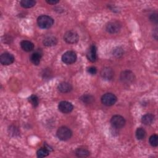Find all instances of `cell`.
I'll return each instance as SVG.
<instances>
[{
    "label": "cell",
    "instance_id": "obj_1",
    "mask_svg": "<svg viewBox=\"0 0 158 158\" xmlns=\"http://www.w3.org/2000/svg\"><path fill=\"white\" fill-rule=\"evenodd\" d=\"M37 23L40 28L46 29L50 28L53 25L54 20L51 17L46 15H43L38 18Z\"/></svg>",
    "mask_w": 158,
    "mask_h": 158
},
{
    "label": "cell",
    "instance_id": "obj_10",
    "mask_svg": "<svg viewBox=\"0 0 158 158\" xmlns=\"http://www.w3.org/2000/svg\"><path fill=\"white\" fill-rule=\"evenodd\" d=\"M106 29L110 33H116L120 30V25L117 22H110L106 25Z\"/></svg>",
    "mask_w": 158,
    "mask_h": 158
},
{
    "label": "cell",
    "instance_id": "obj_22",
    "mask_svg": "<svg viewBox=\"0 0 158 158\" xmlns=\"http://www.w3.org/2000/svg\"><path fill=\"white\" fill-rule=\"evenodd\" d=\"M112 54L113 55L116 57H121L123 54V49L120 47V46H117L116 48H115L114 49H113L112 51Z\"/></svg>",
    "mask_w": 158,
    "mask_h": 158
},
{
    "label": "cell",
    "instance_id": "obj_11",
    "mask_svg": "<svg viewBox=\"0 0 158 158\" xmlns=\"http://www.w3.org/2000/svg\"><path fill=\"white\" fill-rule=\"evenodd\" d=\"M101 75L104 79L110 80L114 77V71L110 67H104L101 71Z\"/></svg>",
    "mask_w": 158,
    "mask_h": 158
},
{
    "label": "cell",
    "instance_id": "obj_12",
    "mask_svg": "<svg viewBox=\"0 0 158 158\" xmlns=\"http://www.w3.org/2000/svg\"><path fill=\"white\" fill-rule=\"evenodd\" d=\"M87 58L91 62H95L96 60V48L94 45L91 46L89 48L87 54H86Z\"/></svg>",
    "mask_w": 158,
    "mask_h": 158
},
{
    "label": "cell",
    "instance_id": "obj_19",
    "mask_svg": "<svg viewBox=\"0 0 158 158\" xmlns=\"http://www.w3.org/2000/svg\"><path fill=\"white\" fill-rule=\"evenodd\" d=\"M36 4V1L33 0H22L20 1V5L24 8H30L33 7Z\"/></svg>",
    "mask_w": 158,
    "mask_h": 158
},
{
    "label": "cell",
    "instance_id": "obj_26",
    "mask_svg": "<svg viewBox=\"0 0 158 158\" xmlns=\"http://www.w3.org/2000/svg\"><path fill=\"white\" fill-rule=\"evenodd\" d=\"M87 71L91 75H95L96 73L97 70H96V68L94 67H90L88 69Z\"/></svg>",
    "mask_w": 158,
    "mask_h": 158
},
{
    "label": "cell",
    "instance_id": "obj_27",
    "mask_svg": "<svg viewBox=\"0 0 158 158\" xmlns=\"http://www.w3.org/2000/svg\"><path fill=\"white\" fill-rule=\"evenodd\" d=\"M150 20L154 22V23H157V14H152L150 16Z\"/></svg>",
    "mask_w": 158,
    "mask_h": 158
},
{
    "label": "cell",
    "instance_id": "obj_24",
    "mask_svg": "<svg viewBox=\"0 0 158 158\" xmlns=\"http://www.w3.org/2000/svg\"><path fill=\"white\" fill-rule=\"evenodd\" d=\"M149 143L153 147H156L158 145V136L156 135H152L149 138Z\"/></svg>",
    "mask_w": 158,
    "mask_h": 158
},
{
    "label": "cell",
    "instance_id": "obj_7",
    "mask_svg": "<svg viewBox=\"0 0 158 158\" xmlns=\"http://www.w3.org/2000/svg\"><path fill=\"white\" fill-rule=\"evenodd\" d=\"M64 40L69 44H73L77 43L78 41L79 37L78 34L72 30H70L67 31L64 36Z\"/></svg>",
    "mask_w": 158,
    "mask_h": 158
},
{
    "label": "cell",
    "instance_id": "obj_8",
    "mask_svg": "<svg viewBox=\"0 0 158 158\" xmlns=\"http://www.w3.org/2000/svg\"><path fill=\"white\" fill-rule=\"evenodd\" d=\"M14 61V56L9 52L2 53L0 56V62L2 65H10Z\"/></svg>",
    "mask_w": 158,
    "mask_h": 158
},
{
    "label": "cell",
    "instance_id": "obj_6",
    "mask_svg": "<svg viewBox=\"0 0 158 158\" xmlns=\"http://www.w3.org/2000/svg\"><path fill=\"white\" fill-rule=\"evenodd\" d=\"M101 101L102 103L105 106H110L116 102L117 98L112 93H106L102 96Z\"/></svg>",
    "mask_w": 158,
    "mask_h": 158
},
{
    "label": "cell",
    "instance_id": "obj_18",
    "mask_svg": "<svg viewBox=\"0 0 158 158\" xmlns=\"http://www.w3.org/2000/svg\"><path fill=\"white\" fill-rule=\"evenodd\" d=\"M75 154L80 157H86L89 154V152L85 148H78L75 151Z\"/></svg>",
    "mask_w": 158,
    "mask_h": 158
},
{
    "label": "cell",
    "instance_id": "obj_15",
    "mask_svg": "<svg viewBox=\"0 0 158 158\" xmlns=\"http://www.w3.org/2000/svg\"><path fill=\"white\" fill-rule=\"evenodd\" d=\"M42 54L40 51H36L31 54L30 56V60L34 65H38L40 63V60L41 59Z\"/></svg>",
    "mask_w": 158,
    "mask_h": 158
},
{
    "label": "cell",
    "instance_id": "obj_9",
    "mask_svg": "<svg viewBox=\"0 0 158 158\" xmlns=\"http://www.w3.org/2000/svg\"><path fill=\"white\" fill-rule=\"evenodd\" d=\"M59 110L62 113H69L73 110V105L67 101H61L58 105Z\"/></svg>",
    "mask_w": 158,
    "mask_h": 158
},
{
    "label": "cell",
    "instance_id": "obj_14",
    "mask_svg": "<svg viewBox=\"0 0 158 158\" xmlns=\"http://www.w3.org/2000/svg\"><path fill=\"white\" fill-rule=\"evenodd\" d=\"M20 46L22 49L26 52H30L34 48V44L31 41L28 40L22 41L20 43Z\"/></svg>",
    "mask_w": 158,
    "mask_h": 158
},
{
    "label": "cell",
    "instance_id": "obj_20",
    "mask_svg": "<svg viewBox=\"0 0 158 158\" xmlns=\"http://www.w3.org/2000/svg\"><path fill=\"white\" fill-rule=\"evenodd\" d=\"M49 150L47 149V148H41L38 151H37V153H36V155H37V157H40V158H41V157H46L49 155Z\"/></svg>",
    "mask_w": 158,
    "mask_h": 158
},
{
    "label": "cell",
    "instance_id": "obj_17",
    "mask_svg": "<svg viewBox=\"0 0 158 158\" xmlns=\"http://www.w3.org/2000/svg\"><path fill=\"white\" fill-rule=\"evenodd\" d=\"M154 118V116L152 114H147L143 116L141 118V122L144 125H151L153 122Z\"/></svg>",
    "mask_w": 158,
    "mask_h": 158
},
{
    "label": "cell",
    "instance_id": "obj_3",
    "mask_svg": "<svg viewBox=\"0 0 158 158\" xmlns=\"http://www.w3.org/2000/svg\"><path fill=\"white\" fill-rule=\"evenodd\" d=\"M120 80L123 83L130 84L135 80L134 73L130 70H125L120 74Z\"/></svg>",
    "mask_w": 158,
    "mask_h": 158
},
{
    "label": "cell",
    "instance_id": "obj_4",
    "mask_svg": "<svg viewBox=\"0 0 158 158\" xmlns=\"http://www.w3.org/2000/svg\"><path fill=\"white\" fill-rule=\"evenodd\" d=\"M112 126L115 128H121L125 124V118L119 115H114L110 120Z\"/></svg>",
    "mask_w": 158,
    "mask_h": 158
},
{
    "label": "cell",
    "instance_id": "obj_21",
    "mask_svg": "<svg viewBox=\"0 0 158 158\" xmlns=\"http://www.w3.org/2000/svg\"><path fill=\"white\" fill-rule=\"evenodd\" d=\"M146 136V131L143 128H138L136 131V137L138 139H143Z\"/></svg>",
    "mask_w": 158,
    "mask_h": 158
},
{
    "label": "cell",
    "instance_id": "obj_5",
    "mask_svg": "<svg viewBox=\"0 0 158 158\" xmlns=\"http://www.w3.org/2000/svg\"><path fill=\"white\" fill-rule=\"evenodd\" d=\"M77 60V55L75 52L69 51L65 52L62 56V60L67 64H71L74 63Z\"/></svg>",
    "mask_w": 158,
    "mask_h": 158
},
{
    "label": "cell",
    "instance_id": "obj_13",
    "mask_svg": "<svg viewBox=\"0 0 158 158\" xmlns=\"http://www.w3.org/2000/svg\"><path fill=\"white\" fill-rule=\"evenodd\" d=\"M57 38L52 35L47 36L43 40V44L46 46H52L57 44Z\"/></svg>",
    "mask_w": 158,
    "mask_h": 158
},
{
    "label": "cell",
    "instance_id": "obj_2",
    "mask_svg": "<svg viewBox=\"0 0 158 158\" xmlns=\"http://www.w3.org/2000/svg\"><path fill=\"white\" fill-rule=\"evenodd\" d=\"M72 132L70 128L66 127H61L59 128L56 135L57 138L62 141H67L72 136Z\"/></svg>",
    "mask_w": 158,
    "mask_h": 158
},
{
    "label": "cell",
    "instance_id": "obj_23",
    "mask_svg": "<svg viewBox=\"0 0 158 158\" xmlns=\"http://www.w3.org/2000/svg\"><path fill=\"white\" fill-rule=\"evenodd\" d=\"M81 100L85 103L89 104V103H91L93 101L94 98L92 96L89 95V94H85V95H83L81 97Z\"/></svg>",
    "mask_w": 158,
    "mask_h": 158
},
{
    "label": "cell",
    "instance_id": "obj_25",
    "mask_svg": "<svg viewBox=\"0 0 158 158\" xmlns=\"http://www.w3.org/2000/svg\"><path fill=\"white\" fill-rule=\"evenodd\" d=\"M28 101L29 102L35 107L37 106L38 105L39 103V101H38V98L35 95H31L29 98H28Z\"/></svg>",
    "mask_w": 158,
    "mask_h": 158
},
{
    "label": "cell",
    "instance_id": "obj_28",
    "mask_svg": "<svg viewBox=\"0 0 158 158\" xmlns=\"http://www.w3.org/2000/svg\"><path fill=\"white\" fill-rule=\"evenodd\" d=\"M46 2L50 4H55L57 2H59V1H58V0H46Z\"/></svg>",
    "mask_w": 158,
    "mask_h": 158
},
{
    "label": "cell",
    "instance_id": "obj_16",
    "mask_svg": "<svg viewBox=\"0 0 158 158\" xmlns=\"http://www.w3.org/2000/svg\"><path fill=\"white\" fill-rule=\"evenodd\" d=\"M57 88L60 92L65 93L70 91L72 89V86L70 83L67 82H62L59 85Z\"/></svg>",
    "mask_w": 158,
    "mask_h": 158
}]
</instances>
